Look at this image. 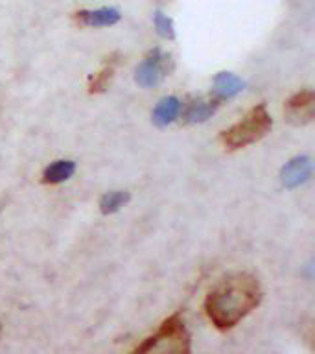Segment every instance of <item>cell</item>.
I'll return each instance as SVG.
<instances>
[{"label":"cell","mask_w":315,"mask_h":354,"mask_svg":"<svg viewBox=\"0 0 315 354\" xmlns=\"http://www.w3.org/2000/svg\"><path fill=\"white\" fill-rule=\"evenodd\" d=\"M262 301V288L256 277L234 273L214 286L204 299V312L220 330H231L247 317Z\"/></svg>","instance_id":"obj_1"},{"label":"cell","mask_w":315,"mask_h":354,"mask_svg":"<svg viewBox=\"0 0 315 354\" xmlns=\"http://www.w3.org/2000/svg\"><path fill=\"white\" fill-rule=\"evenodd\" d=\"M192 337L182 315H170L160 323L155 334L148 336L131 354H190Z\"/></svg>","instance_id":"obj_2"},{"label":"cell","mask_w":315,"mask_h":354,"mask_svg":"<svg viewBox=\"0 0 315 354\" xmlns=\"http://www.w3.org/2000/svg\"><path fill=\"white\" fill-rule=\"evenodd\" d=\"M273 127V118L264 104L256 105L242 120L221 133V142L227 149H242L249 144L258 142Z\"/></svg>","instance_id":"obj_3"},{"label":"cell","mask_w":315,"mask_h":354,"mask_svg":"<svg viewBox=\"0 0 315 354\" xmlns=\"http://www.w3.org/2000/svg\"><path fill=\"white\" fill-rule=\"evenodd\" d=\"M168 71H170V55L162 52V50L155 48L137 66V71H135V82L140 87H155V85H159L164 80Z\"/></svg>","instance_id":"obj_4"},{"label":"cell","mask_w":315,"mask_h":354,"mask_svg":"<svg viewBox=\"0 0 315 354\" xmlns=\"http://www.w3.org/2000/svg\"><path fill=\"white\" fill-rule=\"evenodd\" d=\"M315 116V94L314 91H298L287 100L286 118L293 126H304L314 120Z\"/></svg>","instance_id":"obj_5"},{"label":"cell","mask_w":315,"mask_h":354,"mask_svg":"<svg viewBox=\"0 0 315 354\" xmlns=\"http://www.w3.org/2000/svg\"><path fill=\"white\" fill-rule=\"evenodd\" d=\"M312 170H314V165H312V159L306 157V155H298V157H293L292 160H287L286 165L282 166L280 170V183L284 188H297L300 185L308 181L309 176H312Z\"/></svg>","instance_id":"obj_6"},{"label":"cell","mask_w":315,"mask_h":354,"mask_svg":"<svg viewBox=\"0 0 315 354\" xmlns=\"http://www.w3.org/2000/svg\"><path fill=\"white\" fill-rule=\"evenodd\" d=\"M221 102L214 98V96H201V98H193L190 104L187 105V109L182 113V118L187 124H203L214 115Z\"/></svg>","instance_id":"obj_7"},{"label":"cell","mask_w":315,"mask_h":354,"mask_svg":"<svg viewBox=\"0 0 315 354\" xmlns=\"http://www.w3.org/2000/svg\"><path fill=\"white\" fill-rule=\"evenodd\" d=\"M76 21L87 28H109L120 22V11L115 8H98V10H83L76 13Z\"/></svg>","instance_id":"obj_8"},{"label":"cell","mask_w":315,"mask_h":354,"mask_svg":"<svg viewBox=\"0 0 315 354\" xmlns=\"http://www.w3.org/2000/svg\"><path fill=\"white\" fill-rule=\"evenodd\" d=\"M243 80L232 72H220L218 76L214 77V83H212V96H214L218 102H223V100L234 98L236 94H240L243 91Z\"/></svg>","instance_id":"obj_9"},{"label":"cell","mask_w":315,"mask_h":354,"mask_svg":"<svg viewBox=\"0 0 315 354\" xmlns=\"http://www.w3.org/2000/svg\"><path fill=\"white\" fill-rule=\"evenodd\" d=\"M182 104L177 96H166L157 104L153 109V124L159 127L170 126L171 122L177 120V116L181 115Z\"/></svg>","instance_id":"obj_10"},{"label":"cell","mask_w":315,"mask_h":354,"mask_svg":"<svg viewBox=\"0 0 315 354\" xmlns=\"http://www.w3.org/2000/svg\"><path fill=\"white\" fill-rule=\"evenodd\" d=\"M74 174H76V162L74 160H54L52 165L44 168L43 183L44 185H61V183L68 181Z\"/></svg>","instance_id":"obj_11"},{"label":"cell","mask_w":315,"mask_h":354,"mask_svg":"<svg viewBox=\"0 0 315 354\" xmlns=\"http://www.w3.org/2000/svg\"><path fill=\"white\" fill-rule=\"evenodd\" d=\"M129 192L126 190H111V192L104 194L102 199H99V210H102V214H115L122 207H126L129 203Z\"/></svg>","instance_id":"obj_12"},{"label":"cell","mask_w":315,"mask_h":354,"mask_svg":"<svg viewBox=\"0 0 315 354\" xmlns=\"http://www.w3.org/2000/svg\"><path fill=\"white\" fill-rule=\"evenodd\" d=\"M153 26L155 32L159 33V37L162 39H173L175 37V26L170 17L166 15L164 11L157 10L153 15Z\"/></svg>","instance_id":"obj_13"},{"label":"cell","mask_w":315,"mask_h":354,"mask_svg":"<svg viewBox=\"0 0 315 354\" xmlns=\"http://www.w3.org/2000/svg\"><path fill=\"white\" fill-rule=\"evenodd\" d=\"M116 63L115 61H111L107 65L98 72V74H94V77L90 80V93H104L105 87L109 85L111 77L115 74Z\"/></svg>","instance_id":"obj_14"},{"label":"cell","mask_w":315,"mask_h":354,"mask_svg":"<svg viewBox=\"0 0 315 354\" xmlns=\"http://www.w3.org/2000/svg\"><path fill=\"white\" fill-rule=\"evenodd\" d=\"M0 334H2V326H0Z\"/></svg>","instance_id":"obj_15"}]
</instances>
